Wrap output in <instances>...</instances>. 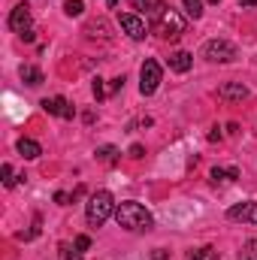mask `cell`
Instances as JSON below:
<instances>
[{
	"label": "cell",
	"instance_id": "cell-12",
	"mask_svg": "<svg viewBox=\"0 0 257 260\" xmlns=\"http://www.w3.org/2000/svg\"><path fill=\"white\" fill-rule=\"evenodd\" d=\"M191 67H194L191 52H173V55H170V70H173V73H188Z\"/></svg>",
	"mask_w": 257,
	"mask_h": 260
},
{
	"label": "cell",
	"instance_id": "cell-27",
	"mask_svg": "<svg viewBox=\"0 0 257 260\" xmlns=\"http://www.w3.org/2000/svg\"><path fill=\"white\" fill-rule=\"evenodd\" d=\"M130 157H133V160H139V157H142V145H139V142H136V145H130Z\"/></svg>",
	"mask_w": 257,
	"mask_h": 260
},
{
	"label": "cell",
	"instance_id": "cell-16",
	"mask_svg": "<svg viewBox=\"0 0 257 260\" xmlns=\"http://www.w3.org/2000/svg\"><path fill=\"white\" fill-rule=\"evenodd\" d=\"M118 154H121V151H118L115 145H100V148H97V160H103V164H115Z\"/></svg>",
	"mask_w": 257,
	"mask_h": 260
},
{
	"label": "cell",
	"instance_id": "cell-13",
	"mask_svg": "<svg viewBox=\"0 0 257 260\" xmlns=\"http://www.w3.org/2000/svg\"><path fill=\"white\" fill-rule=\"evenodd\" d=\"M18 154H21L24 160H37V157L43 154V148H40V142H34V139L21 136V139H18Z\"/></svg>",
	"mask_w": 257,
	"mask_h": 260
},
{
	"label": "cell",
	"instance_id": "cell-26",
	"mask_svg": "<svg viewBox=\"0 0 257 260\" xmlns=\"http://www.w3.org/2000/svg\"><path fill=\"white\" fill-rule=\"evenodd\" d=\"M70 200H73V197H70V194H64V191H58V194H55V203H58V206H67Z\"/></svg>",
	"mask_w": 257,
	"mask_h": 260
},
{
	"label": "cell",
	"instance_id": "cell-20",
	"mask_svg": "<svg viewBox=\"0 0 257 260\" xmlns=\"http://www.w3.org/2000/svg\"><path fill=\"white\" fill-rule=\"evenodd\" d=\"M188 260H218V254H215V248H197V251H191V257Z\"/></svg>",
	"mask_w": 257,
	"mask_h": 260
},
{
	"label": "cell",
	"instance_id": "cell-15",
	"mask_svg": "<svg viewBox=\"0 0 257 260\" xmlns=\"http://www.w3.org/2000/svg\"><path fill=\"white\" fill-rule=\"evenodd\" d=\"M233 179H239V170L236 167H230V170H212V185H227V182H233Z\"/></svg>",
	"mask_w": 257,
	"mask_h": 260
},
{
	"label": "cell",
	"instance_id": "cell-31",
	"mask_svg": "<svg viewBox=\"0 0 257 260\" xmlns=\"http://www.w3.org/2000/svg\"><path fill=\"white\" fill-rule=\"evenodd\" d=\"M209 3H218V0H209Z\"/></svg>",
	"mask_w": 257,
	"mask_h": 260
},
{
	"label": "cell",
	"instance_id": "cell-24",
	"mask_svg": "<svg viewBox=\"0 0 257 260\" xmlns=\"http://www.w3.org/2000/svg\"><path fill=\"white\" fill-rule=\"evenodd\" d=\"M73 245H76L79 251H88V248H91V236H85V233H82V236H76V242H73Z\"/></svg>",
	"mask_w": 257,
	"mask_h": 260
},
{
	"label": "cell",
	"instance_id": "cell-9",
	"mask_svg": "<svg viewBox=\"0 0 257 260\" xmlns=\"http://www.w3.org/2000/svg\"><path fill=\"white\" fill-rule=\"evenodd\" d=\"M230 221H242V224H257V203H239L227 209Z\"/></svg>",
	"mask_w": 257,
	"mask_h": 260
},
{
	"label": "cell",
	"instance_id": "cell-29",
	"mask_svg": "<svg viewBox=\"0 0 257 260\" xmlns=\"http://www.w3.org/2000/svg\"><path fill=\"white\" fill-rule=\"evenodd\" d=\"M242 6H257V0H239Z\"/></svg>",
	"mask_w": 257,
	"mask_h": 260
},
{
	"label": "cell",
	"instance_id": "cell-6",
	"mask_svg": "<svg viewBox=\"0 0 257 260\" xmlns=\"http://www.w3.org/2000/svg\"><path fill=\"white\" fill-rule=\"evenodd\" d=\"M9 27L15 30V34H27V30H34V18H30V6L27 3H18L12 12H9Z\"/></svg>",
	"mask_w": 257,
	"mask_h": 260
},
{
	"label": "cell",
	"instance_id": "cell-19",
	"mask_svg": "<svg viewBox=\"0 0 257 260\" xmlns=\"http://www.w3.org/2000/svg\"><path fill=\"white\" fill-rule=\"evenodd\" d=\"M182 3H185V12L191 18H200L203 15V0H182Z\"/></svg>",
	"mask_w": 257,
	"mask_h": 260
},
{
	"label": "cell",
	"instance_id": "cell-22",
	"mask_svg": "<svg viewBox=\"0 0 257 260\" xmlns=\"http://www.w3.org/2000/svg\"><path fill=\"white\" fill-rule=\"evenodd\" d=\"M61 260H82V251L73 245V248H67V245H61Z\"/></svg>",
	"mask_w": 257,
	"mask_h": 260
},
{
	"label": "cell",
	"instance_id": "cell-4",
	"mask_svg": "<svg viewBox=\"0 0 257 260\" xmlns=\"http://www.w3.org/2000/svg\"><path fill=\"white\" fill-rule=\"evenodd\" d=\"M203 58L212 61V64H233V61L239 58V52H236V46L227 43V40H209V43L203 46Z\"/></svg>",
	"mask_w": 257,
	"mask_h": 260
},
{
	"label": "cell",
	"instance_id": "cell-11",
	"mask_svg": "<svg viewBox=\"0 0 257 260\" xmlns=\"http://www.w3.org/2000/svg\"><path fill=\"white\" fill-rule=\"evenodd\" d=\"M130 6H133V9H139V12H145L148 18H157V15L167 9V3H164V0H130Z\"/></svg>",
	"mask_w": 257,
	"mask_h": 260
},
{
	"label": "cell",
	"instance_id": "cell-8",
	"mask_svg": "<svg viewBox=\"0 0 257 260\" xmlns=\"http://www.w3.org/2000/svg\"><path fill=\"white\" fill-rule=\"evenodd\" d=\"M43 109H46L49 115H58V118H64V121H70V118L76 115V109L67 103L64 97H46V100H43Z\"/></svg>",
	"mask_w": 257,
	"mask_h": 260
},
{
	"label": "cell",
	"instance_id": "cell-1",
	"mask_svg": "<svg viewBox=\"0 0 257 260\" xmlns=\"http://www.w3.org/2000/svg\"><path fill=\"white\" fill-rule=\"evenodd\" d=\"M115 221H118V227H124V230H148V227L154 224L151 212H148L142 203H136V200H124V203H118V209H115Z\"/></svg>",
	"mask_w": 257,
	"mask_h": 260
},
{
	"label": "cell",
	"instance_id": "cell-5",
	"mask_svg": "<svg viewBox=\"0 0 257 260\" xmlns=\"http://www.w3.org/2000/svg\"><path fill=\"white\" fill-rule=\"evenodd\" d=\"M157 85H160V64L151 61V58H145L142 67H139V94L151 97L157 91Z\"/></svg>",
	"mask_w": 257,
	"mask_h": 260
},
{
	"label": "cell",
	"instance_id": "cell-17",
	"mask_svg": "<svg viewBox=\"0 0 257 260\" xmlns=\"http://www.w3.org/2000/svg\"><path fill=\"white\" fill-rule=\"evenodd\" d=\"M0 176H3V185H6V188H15V182H18V179H24V176H15L9 164H3V167H0Z\"/></svg>",
	"mask_w": 257,
	"mask_h": 260
},
{
	"label": "cell",
	"instance_id": "cell-7",
	"mask_svg": "<svg viewBox=\"0 0 257 260\" xmlns=\"http://www.w3.org/2000/svg\"><path fill=\"white\" fill-rule=\"evenodd\" d=\"M118 21H121V30L127 34L130 40H145V34H148V24H145V21L136 15V12H124Z\"/></svg>",
	"mask_w": 257,
	"mask_h": 260
},
{
	"label": "cell",
	"instance_id": "cell-25",
	"mask_svg": "<svg viewBox=\"0 0 257 260\" xmlns=\"http://www.w3.org/2000/svg\"><path fill=\"white\" fill-rule=\"evenodd\" d=\"M121 88H124V76L112 79V85H109V94H115V91H121Z\"/></svg>",
	"mask_w": 257,
	"mask_h": 260
},
{
	"label": "cell",
	"instance_id": "cell-3",
	"mask_svg": "<svg viewBox=\"0 0 257 260\" xmlns=\"http://www.w3.org/2000/svg\"><path fill=\"white\" fill-rule=\"evenodd\" d=\"M185 24H188V21H185V15H179V12H176V9H170V6L154 18V30H157L160 37H167V40L182 37V34H185Z\"/></svg>",
	"mask_w": 257,
	"mask_h": 260
},
{
	"label": "cell",
	"instance_id": "cell-18",
	"mask_svg": "<svg viewBox=\"0 0 257 260\" xmlns=\"http://www.w3.org/2000/svg\"><path fill=\"white\" fill-rule=\"evenodd\" d=\"M239 260H257V239H248L239 251Z\"/></svg>",
	"mask_w": 257,
	"mask_h": 260
},
{
	"label": "cell",
	"instance_id": "cell-23",
	"mask_svg": "<svg viewBox=\"0 0 257 260\" xmlns=\"http://www.w3.org/2000/svg\"><path fill=\"white\" fill-rule=\"evenodd\" d=\"M91 91H94V97H97V100H103V97L109 94V91H106V85H103V79H94V85H91Z\"/></svg>",
	"mask_w": 257,
	"mask_h": 260
},
{
	"label": "cell",
	"instance_id": "cell-28",
	"mask_svg": "<svg viewBox=\"0 0 257 260\" xmlns=\"http://www.w3.org/2000/svg\"><path fill=\"white\" fill-rule=\"evenodd\" d=\"M151 260H170V251H164V248H154Z\"/></svg>",
	"mask_w": 257,
	"mask_h": 260
},
{
	"label": "cell",
	"instance_id": "cell-21",
	"mask_svg": "<svg viewBox=\"0 0 257 260\" xmlns=\"http://www.w3.org/2000/svg\"><path fill=\"white\" fill-rule=\"evenodd\" d=\"M82 9H85V6H82V0H67V3H64V12L70 15V18H79V15H82Z\"/></svg>",
	"mask_w": 257,
	"mask_h": 260
},
{
	"label": "cell",
	"instance_id": "cell-14",
	"mask_svg": "<svg viewBox=\"0 0 257 260\" xmlns=\"http://www.w3.org/2000/svg\"><path fill=\"white\" fill-rule=\"evenodd\" d=\"M21 82L24 85H30V88H37V85H43V70L40 67H21Z\"/></svg>",
	"mask_w": 257,
	"mask_h": 260
},
{
	"label": "cell",
	"instance_id": "cell-10",
	"mask_svg": "<svg viewBox=\"0 0 257 260\" xmlns=\"http://www.w3.org/2000/svg\"><path fill=\"white\" fill-rule=\"evenodd\" d=\"M218 97L221 100H245L248 97V88L242 82H227V85L218 88Z\"/></svg>",
	"mask_w": 257,
	"mask_h": 260
},
{
	"label": "cell",
	"instance_id": "cell-2",
	"mask_svg": "<svg viewBox=\"0 0 257 260\" xmlns=\"http://www.w3.org/2000/svg\"><path fill=\"white\" fill-rule=\"evenodd\" d=\"M115 209H118L115 197L109 191H97V194H91L88 206H85V218H88L91 227H100V224L109 221V215H115Z\"/></svg>",
	"mask_w": 257,
	"mask_h": 260
},
{
	"label": "cell",
	"instance_id": "cell-30",
	"mask_svg": "<svg viewBox=\"0 0 257 260\" xmlns=\"http://www.w3.org/2000/svg\"><path fill=\"white\" fill-rule=\"evenodd\" d=\"M106 3H109V6H112V9H115V6H118V0H106Z\"/></svg>",
	"mask_w": 257,
	"mask_h": 260
}]
</instances>
